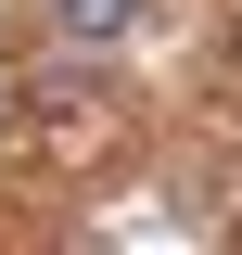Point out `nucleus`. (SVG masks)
Returning <instances> with one entry per match:
<instances>
[{
  "mask_svg": "<svg viewBox=\"0 0 242 255\" xmlns=\"http://www.w3.org/2000/svg\"><path fill=\"white\" fill-rule=\"evenodd\" d=\"M51 26L77 38V51H102V38H127V26H140V0H51Z\"/></svg>",
  "mask_w": 242,
  "mask_h": 255,
  "instance_id": "obj_1",
  "label": "nucleus"
}]
</instances>
